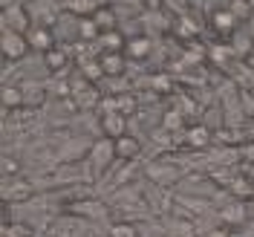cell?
<instances>
[{"label": "cell", "instance_id": "obj_15", "mask_svg": "<svg viewBox=\"0 0 254 237\" xmlns=\"http://www.w3.org/2000/svg\"><path fill=\"white\" fill-rule=\"evenodd\" d=\"M220 220L228 223V226H240V223H246V203H240V200L225 203V208L220 211Z\"/></svg>", "mask_w": 254, "mask_h": 237}, {"label": "cell", "instance_id": "obj_11", "mask_svg": "<svg viewBox=\"0 0 254 237\" xmlns=\"http://www.w3.org/2000/svg\"><path fill=\"white\" fill-rule=\"evenodd\" d=\"M20 93H23V107H38L47 98V90H44L41 81H23L20 84Z\"/></svg>", "mask_w": 254, "mask_h": 237}, {"label": "cell", "instance_id": "obj_24", "mask_svg": "<svg viewBox=\"0 0 254 237\" xmlns=\"http://www.w3.org/2000/svg\"><path fill=\"white\" fill-rule=\"evenodd\" d=\"M81 73L90 79V84H95V81H101L104 79V70H101V64L98 61H87V64H81Z\"/></svg>", "mask_w": 254, "mask_h": 237}, {"label": "cell", "instance_id": "obj_27", "mask_svg": "<svg viewBox=\"0 0 254 237\" xmlns=\"http://www.w3.org/2000/svg\"><path fill=\"white\" fill-rule=\"evenodd\" d=\"M136 107H139L136 95H130V93H122V95H119V113H122V116H127V113H133Z\"/></svg>", "mask_w": 254, "mask_h": 237}, {"label": "cell", "instance_id": "obj_1", "mask_svg": "<svg viewBox=\"0 0 254 237\" xmlns=\"http://www.w3.org/2000/svg\"><path fill=\"white\" fill-rule=\"evenodd\" d=\"M32 17H29V6L26 3H3L0 9V29L6 32H17V35H29L32 32Z\"/></svg>", "mask_w": 254, "mask_h": 237}, {"label": "cell", "instance_id": "obj_4", "mask_svg": "<svg viewBox=\"0 0 254 237\" xmlns=\"http://www.w3.org/2000/svg\"><path fill=\"white\" fill-rule=\"evenodd\" d=\"M113 157H116V142L113 139H98V142H93V151H90V165H93L95 174H101L104 168H110Z\"/></svg>", "mask_w": 254, "mask_h": 237}, {"label": "cell", "instance_id": "obj_22", "mask_svg": "<svg viewBox=\"0 0 254 237\" xmlns=\"http://www.w3.org/2000/svg\"><path fill=\"white\" fill-rule=\"evenodd\" d=\"M150 38H144V35H139V38H133V41H127V52L133 55V58H144L147 52H150Z\"/></svg>", "mask_w": 254, "mask_h": 237}, {"label": "cell", "instance_id": "obj_28", "mask_svg": "<svg viewBox=\"0 0 254 237\" xmlns=\"http://www.w3.org/2000/svg\"><path fill=\"white\" fill-rule=\"evenodd\" d=\"M228 9H231V15L237 17H249L252 15V3H246V0H231V3H228Z\"/></svg>", "mask_w": 254, "mask_h": 237}, {"label": "cell", "instance_id": "obj_3", "mask_svg": "<svg viewBox=\"0 0 254 237\" xmlns=\"http://www.w3.org/2000/svg\"><path fill=\"white\" fill-rule=\"evenodd\" d=\"M32 197H35V182H29V179H3V200H6V206L26 203Z\"/></svg>", "mask_w": 254, "mask_h": 237}, {"label": "cell", "instance_id": "obj_8", "mask_svg": "<svg viewBox=\"0 0 254 237\" xmlns=\"http://www.w3.org/2000/svg\"><path fill=\"white\" fill-rule=\"evenodd\" d=\"M147 176L156 185H171V182H176L182 176V171L176 165H171V162H153V165H147Z\"/></svg>", "mask_w": 254, "mask_h": 237}, {"label": "cell", "instance_id": "obj_31", "mask_svg": "<svg viewBox=\"0 0 254 237\" xmlns=\"http://www.w3.org/2000/svg\"><path fill=\"white\" fill-rule=\"evenodd\" d=\"M246 67H249V70H254V52L249 55V58H246Z\"/></svg>", "mask_w": 254, "mask_h": 237}, {"label": "cell", "instance_id": "obj_16", "mask_svg": "<svg viewBox=\"0 0 254 237\" xmlns=\"http://www.w3.org/2000/svg\"><path fill=\"white\" fill-rule=\"evenodd\" d=\"M93 20H95V26H98V32L104 35V32H116V6H101L98 12L93 15Z\"/></svg>", "mask_w": 254, "mask_h": 237}, {"label": "cell", "instance_id": "obj_12", "mask_svg": "<svg viewBox=\"0 0 254 237\" xmlns=\"http://www.w3.org/2000/svg\"><path fill=\"white\" fill-rule=\"evenodd\" d=\"M101 6L104 3H95V0H66L64 12H69V15H75V17H93Z\"/></svg>", "mask_w": 254, "mask_h": 237}, {"label": "cell", "instance_id": "obj_9", "mask_svg": "<svg viewBox=\"0 0 254 237\" xmlns=\"http://www.w3.org/2000/svg\"><path fill=\"white\" fill-rule=\"evenodd\" d=\"M211 26H214L217 35H234V29H237V17L231 15L228 6H217V9L211 12Z\"/></svg>", "mask_w": 254, "mask_h": 237}, {"label": "cell", "instance_id": "obj_19", "mask_svg": "<svg viewBox=\"0 0 254 237\" xmlns=\"http://www.w3.org/2000/svg\"><path fill=\"white\" fill-rule=\"evenodd\" d=\"M78 38L81 41H95V44H98L101 32H98V26H95L93 17H78Z\"/></svg>", "mask_w": 254, "mask_h": 237}, {"label": "cell", "instance_id": "obj_17", "mask_svg": "<svg viewBox=\"0 0 254 237\" xmlns=\"http://www.w3.org/2000/svg\"><path fill=\"white\" fill-rule=\"evenodd\" d=\"M211 130H208L205 125H193V127H188V133H185V142L190 145V148H208L211 145Z\"/></svg>", "mask_w": 254, "mask_h": 237}, {"label": "cell", "instance_id": "obj_26", "mask_svg": "<svg viewBox=\"0 0 254 237\" xmlns=\"http://www.w3.org/2000/svg\"><path fill=\"white\" fill-rule=\"evenodd\" d=\"M185 125V116L179 110H168L165 113V125H162V130H179V127Z\"/></svg>", "mask_w": 254, "mask_h": 237}, {"label": "cell", "instance_id": "obj_14", "mask_svg": "<svg viewBox=\"0 0 254 237\" xmlns=\"http://www.w3.org/2000/svg\"><path fill=\"white\" fill-rule=\"evenodd\" d=\"M0 98H3V110H6V113H15V110L23 107V93H20V87H17V84H3Z\"/></svg>", "mask_w": 254, "mask_h": 237}, {"label": "cell", "instance_id": "obj_30", "mask_svg": "<svg viewBox=\"0 0 254 237\" xmlns=\"http://www.w3.org/2000/svg\"><path fill=\"white\" fill-rule=\"evenodd\" d=\"M205 237H228V232H225V229H214V232H208Z\"/></svg>", "mask_w": 254, "mask_h": 237}, {"label": "cell", "instance_id": "obj_21", "mask_svg": "<svg viewBox=\"0 0 254 237\" xmlns=\"http://www.w3.org/2000/svg\"><path fill=\"white\" fill-rule=\"evenodd\" d=\"M75 214H87V217H104L107 214V208L101 206L98 200H87V203H78V206H72Z\"/></svg>", "mask_w": 254, "mask_h": 237}, {"label": "cell", "instance_id": "obj_25", "mask_svg": "<svg viewBox=\"0 0 254 237\" xmlns=\"http://www.w3.org/2000/svg\"><path fill=\"white\" fill-rule=\"evenodd\" d=\"M150 90L153 93H171L174 90V84H171V76H165V73H159L150 79Z\"/></svg>", "mask_w": 254, "mask_h": 237}, {"label": "cell", "instance_id": "obj_5", "mask_svg": "<svg viewBox=\"0 0 254 237\" xmlns=\"http://www.w3.org/2000/svg\"><path fill=\"white\" fill-rule=\"evenodd\" d=\"M90 151H93V142H87V139L75 136V139H64L61 151H58V157H61V162L72 165V162H81L84 157L90 159Z\"/></svg>", "mask_w": 254, "mask_h": 237}, {"label": "cell", "instance_id": "obj_2", "mask_svg": "<svg viewBox=\"0 0 254 237\" xmlns=\"http://www.w3.org/2000/svg\"><path fill=\"white\" fill-rule=\"evenodd\" d=\"M0 52H3V61H23L32 52V47L26 41V35L0 29Z\"/></svg>", "mask_w": 254, "mask_h": 237}, {"label": "cell", "instance_id": "obj_32", "mask_svg": "<svg viewBox=\"0 0 254 237\" xmlns=\"http://www.w3.org/2000/svg\"><path fill=\"white\" fill-rule=\"evenodd\" d=\"M249 136H252V139H254V119H252V122H249Z\"/></svg>", "mask_w": 254, "mask_h": 237}, {"label": "cell", "instance_id": "obj_20", "mask_svg": "<svg viewBox=\"0 0 254 237\" xmlns=\"http://www.w3.org/2000/svg\"><path fill=\"white\" fill-rule=\"evenodd\" d=\"M66 64H69V55L64 52V49H52V52H47V70L49 73H61V70H66Z\"/></svg>", "mask_w": 254, "mask_h": 237}, {"label": "cell", "instance_id": "obj_10", "mask_svg": "<svg viewBox=\"0 0 254 237\" xmlns=\"http://www.w3.org/2000/svg\"><path fill=\"white\" fill-rule=\"evenodd\" d=\"M98 64H101V70H104V79H107V76H110V79H119L127 70V61H125L122 52H101Z\"/></svg>", "mask_w": 254, "mask_h": 237}, {"label": "cell", "instance_id": "obj_29", "mask_svg": "<svg viewBox=\"0 0 254 237\" xmlns=\"http://www.w3.org/2000/svg\"><path fill=\"white\" fill-rule=\"evenodd\" d=\"M15 171H17V162L6 154V157H3V176H6V179H12V174H15Z\"/></svg>", "mask_w": 254, "mask_h": 237}, {"label": "cell", "instance_id": "obj_6", "mask_svg": "<svg viewBox=\"0 0 254 237\" xmlns=\"http://www.w3.org/2000/svg\"><path fill=\"white\" fill-rule=\"evenodd\" d=\"M26 41H29V47L35 52H44V55L55 49V35H52V29L49 26H41V23L32 26V32L26 35Z\"/></svg>", "mask_w": 254, "mask_h": 237}, {"label": "cell", "instance_id": "obj_13", "mask_svg": "<svg viewBox=\"0 0 254 237\" xmlns=\"http://www.w3.org/2000/svg\"><path fill=\"white\" fill-rule=\"evenodd\" d=\"M139 154H142V142L136 136H130V133L116 142V157L119 159H127L130 162V159H139Z\"/></svg>", "mask_w": 254, "mask_h": 237}, {"label": "cell", "instance_id": "obj_18", "mask_svg": "<svg viewBox=\"0 0 254 237\" xmlns=\"http://www.w3.org/2000/svg\"><path fill=\"white\" fill-rule=\"evenodd\" d=\"M98 47L104 49V52H122V47H127L125 38H122V32H104L101 38H98Z\"/></svg>", "mask_w": 254, "mask_h": 237}, {"label": "cell", "instance_id": "obj_7", "mask_svg": "<svg viewBox=\"0 0 254 237\" xmlns=\"http://www.w3.org/2000/svg\"><path fill=\"white\" fill-rule=\"evenodd\" d=\"M101 133H104V139L119 142L122 136H127V116H122V113H107V116H101Z\"/></svg>", "mask_w": 254, "mask_h": 237}, {"label": "cell", "instance_id": "obj_23", "mask_svg": "<svg viewBox=\"0 0 254 237\" xmlns=\"http://www.w3.org/2000/svg\"><path fill=\"white\" fill-rule=\"evenodd\" d=\"M107 237H139V232H136V226L133 223H113L110 232H107Z\"/></svg>", "mask_w": 254, "mask_h": 237}]
</instances>
